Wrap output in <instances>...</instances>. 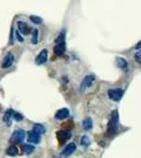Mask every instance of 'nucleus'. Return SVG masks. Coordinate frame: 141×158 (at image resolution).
Returning <instances> with one entry per match:
<instances>
[{
  "instance_id": "obj_1",
  "label": "nucleus",
  "mask_w": 141,
  "mask_h": 158,
  "mask_svg": "<svg viewBox=\"0 0 141 158\" xmlns=\"http://www.w3.org/2000/svg\"><path fill=\"white\" fill-rule=\"evenodd\" d=\"M26 137V132L24 129H16V131L13 132L11 137H10V143L11 145H20V143L24 142Z\"/></svg>"
},
{
  "instance_id": "obj_2",
  "label": "nucleus",
  "mask_w": 141,
  "mask_h": 158,
  "mask_svg": "<svg viewBox=\"0 0 141 158\" xmlns=\"http://www.w3.org/2000/svg\"><path fill=\"white\" fill-rule=\"evenodd\" d=\"M118 127H119V116L118 112L114 111V113L111 115V119H110L109 123V135H114V133L118 131Z\"/></svg>"
},
{
  "instance_id": "obj_3",
  "label": "nucleus",
  "mask_w": 141,
  "mask_h": 158,
  "mask_svg": "<svg viewBox=\"0 0 141 158\" xmlns=\"http://www.w3.org/2000/svg\"><path fill=\"white\" fill-rule=\"evenodd\" d=\"M108 95H109V97L112 100V101H120V100L122 98V96H124V90L122 88H110V90L108 91Z\"/></svg>"
},
{
  "instance_id": "obj_4",
  "label": "nucleus",
  "mask_w": 141,
  "mask_h": 158,
  "mask_svg": "<svg viewBox=\"0 0 141 158\" xmlns=\"http://www.w3.org/2000/svg\"><path fill=\"white\" fill-rule=\"evenodd\" d=\"M94 81H95V76H94V75H88V76H85L84 78H82V82H81V85H80V90L81 91H85L86 88H89L92 84H94Z\"/></svg>"
},
{
  "instance_id": "obj_5",
  "label": "nucleus",
  "mask_w": 141,
  "mask_h": 158,
  "mask_svg": "<svg viewBox=\"0 0 141 158\" xmlns=\"http://www.w3.org/2000/svg\"><path fill=\"white\" fill-rule=\"evenodd\" d=\"M26 136H27V141H29L31 145H37V143H40V141H41V138H40V135L39 133H36V132H34L33 129L31 131H29L26 133Z\"/></svg>"
},
{
  "instance_id": "obj_6",
  "label": "nucleus",
  "mask_w": 141,
  "mask_h": 158,
  "mask_svg": "<svg viewBox=\"0 0 141 158\" xmlns=\"http://www.w3.org/2000/svg\"><path fill=\"white\" fill-rule=\"evenodd\" d=\"M56 136H57V139H59L60 143H65L71 137V132L69 131V129H61V131L56 133Z\"/></svg>"
},
{
  "instance_id": "obj_7",
  "label": "nucleus",
  "mask_w": 141,
  "mask_h": 158,
  "mask_svg": "<svg viewBox=\"0 0 141 158\" xmlns=\"http://www.w3.org/2000/svg\"><path fill=\"white\" fill-rule=\"evenodd\" d=\"M18 31H19L20 34H23V35H29V34L31 33L33 30H31V27L27 25L26 23H24V21H18Z\"/></svg>"
},
{
  "instance_id": "obj_8",
  "label": "nucleus",
  "mask_w": 141,
  "mask_h": 158,
  "mask_svg": "<svg viewBox=\"0 0 141 158\" xmlns=\"http://www.w3.org/2000/svg\"><path fill=\"white\" fill-rule=\"evenodd\" d=\"M75 151H76V145H75V143H69V145L63 149L61 156H63V157H69V156H71Z\"/></svg>"
},
{
  "instance_id": "obj_9",
  "label": "nucleus",
  "mask_w": 141,
  "mask_h": 158,
  "mask_svg": "<svg viewBox=\"0 0 141 158\" xmlns=\"http://www.w3.org/2000/svg\"><path fill=\"white\" fill-rule=\"evenodd\" d=\"M13 62H14V55H13L11 52H8V54L5 55L4 60H3L1 67H3V68H8V67L11 66Z\"/></svg>"
},
{
  "instance_id": "obj_10",
  "label": "nucleus",
  "mask_w": 141,
  "mask_h": 158,
  "mask_svg": "<svg viewBox=\"0 0 141 158\" xmlns=\"http://www.w3.org/2000/svg\"><path fill=\"white\" fill-rule=\"evenodd\" d=\"M46 60H47V50H41L40 54L37 55L36 59H35V64L36 65H43V64L46 62Z\"/></svg>"
},
{
  "instance_id": "obj_11",
  "label": "nucleus",
  "mask_w": 141,
  "mask_h": 158,
  "mask_svg": "<svg viewBox=\"0 0 141 158\" xmlns=\"http://www.w3.org/2000/svg\"><path fill=\"white\" fill-rule=\"evenodd\" d=\"M69 115H70V112H69L67 108H60L59 111L55 113V118L59 119V121H63V119L69 117Z\"/></svg>"
},
{
  "instance_id": "obj_12",
  "label": "nucleus",
  "mask_w": 141,
  "mask_h": 158,
  "mask_svg": "<svg viewBox=\"0 0 141 158\" xmlns=\"http://www.w3.org/2000/svg\"><path fill=\"white\" fill-rule=\"evenodd\" d=\"M54 52H55V55H57V56H61V55L65 52V42L56 44L54 47Z\"/></svg>"
},
{
  "instance_id": "obj_13",
  "label": "nucleus",
  "mask_w": 141,
  "mask_h": 158,
  "mask_svg": "<svg viewBox=\"0 0 141 158\" xmlns=\"http://www.w3.org/2000/svg\"><path fill=\"white\" fill-rule=\"evenodd\" d=\"M116 66L119 68H122V70H128L129 64L124 57H116Z\"/></svg>"
},
{
  "instance_id": "obj_14",
  "label": "nucleus",
  "mask_w": 141,
  "mask_h": 158,
  "mask_svg": "<svg viewBox=\"0 0 141 158\" xmlns=\"http://www.w3.org/2000/svg\"><path fill=\"white\" fill-rule=\"evenodd\" d=\"M92 126H94V123H92V119L90 117H86L82 121V128H84L85 131H90L92 128Z\"/></svg>"
},
{
  "instance_id": "obj_15",
  "label": "nucleus",
  "mask_w": 141,
  "mask_h": 158,
  "mask_svg": "<svg viewBox=\"0 0 141 158\" xmlns=\"http://www.w3.org/2000/svg\"><path fill=\"white\" fill-rule=\"evenodd\" d=\"M33 131L36 132V133H39V135L41 136V135H44V133L46 132V128L43 125H40V123H35V125L33 126Z\"/></svg>"
},
{
  "instance_id": "obj_16",
  "label": "nucleus",
  "mask_w": 141,
  "mask_h": 158,
  "mask_svg": "<svg viewBox=\"0 0 141 158\" xmlns=\"http://www.w3.org/2000/svg\"><path fill=\"white\" fill-rule=\"evenodd\" d=\"M13 110H8V111L5 112V115H4V122L6 123L8 126H10V123H11V118H13Z\"/></svg>"
},
{
  "instance_id": "obj_17",
  "label": "nucleus",
  "mask_w": 141,
  "mask_h": 158,
  "mask_svg": "<svg viewBox=\"0 0 141 158\" xmlns=\"http://www.w3.org/2000/svg\"><path fill=\"white\" fill-rule=\"evenodd\" d=\"M18 153H19V151H18V147H16L15 145H11L9 147L8 149H6V154L8 156H18Z\"/></svg>"
},
{
  "instance_id": "obj_18",
  "label": "nucleus",
  "mask_w": 141,
  "mask_h": 158,
  "mask_svg": "<svg viewBox=\"0 0 141 158\" xmlns=\"http://www.w3.org/2000/svg\"><path fill=\"white\" fill-rule=\"evenodd\" d=\"M34 151H35V148H34L33 145H24L23 146V152L25 154H31Z\"/></svg>"
},
{
  "instance_id": "obj_19",
  "label": "nucleus",
  "mask_w": 141,
  "mask_h": 158,
  "mask_svg": "<svg viewBox=\"0 0 141 158\" xmlns=\"http://www.w3.org/2000/svg\"><path fill=\"white\" fill-rule=\"evenodd\" d=\"M31 33H33L31 44H33V45H35V44H37V41H39V30H37V29H34Z\"/></svg>"
},
{
  "instance_id": "obj_20",
  "label": "nucleus",
  "mask_w": 141,
  "mask_h": 158,
  "mask_svg": "<svg viewBox=\"0 0 141 158\" xmlns=\"http://www.w3.org/2000/svg\"><path fill=\"white\" fill-rule=\"evenodd\" d=\"M80 143H81V146H82V147H89V146H90V143H91V139L89 138L88 136H82V137H81Z\"/></svg>"
},
{
  "instance_id": "obj_21",
  "label": "nucleus",
  "mask_w": 141,
  "mask_h": 158,
  "mask_svg": "<svg viewBox=\"0 0 141 158\" xmlns=\"http://www.w3.org/2000/svg\"><path fill=\"white\" fill-rule=\"evenodd\" d=\"M13 119L16 122H20L24 119V116L21 115V113H18V112H13Z\"/></svg>"
},
{
  "instance_id": "obj_22",
  "label": "nucleus",
  "mask_w": 141,
  "mask_h": 158,
  "mask_svg": "<svg viewBox=\"0 0 141 158\" xmlns=\"http://www.w3.org/2000/svg\"><path fill=\"white\" fill-rule=\"evenodd\" d=\"M30 20H31L34 24H36V25H39V24L43 23V19L39 18V16H35V15H31V16H30Z\"/></svg>"
},
{
  "instance_id": "obj_23",
  "label": "nucleus",
  "mask_w": 141,
  "mask_h": 158,
  "mask_svg": "<svg viewBox=\"0 0 141 158\" xmlns=\"http://www.w3.org/2000/svg\"><path fill=\"white\" fill-rule=\"evenodd\" d=\"M59 42H65V30H64V31H61V33H60V35L57 36V39H56V44H59Z\"/></svg>"
},
{
  "instance_id": "obj_24",
  "label": "nucleus",
  "mask_w": 141,
  "mask_h": 158,
  "mask_svg": "<svg viewBox=\"0 0 141 158\" xmlns=\"http://www.w3.org/2000/svg\"><path fill=\"white\" fill-rule=\"evenodd\" d=\"M134 59H135V61H136L137 64H141V50H139V51H137V52L135 54Z\"/></svg>"
},
{
  "instance_id": "obj_25",
  "label": "nucleus",
  "mask_w": 141,
  "mask_h": 158,
  "mask_svg": "<svg viewBox=\"0 0 141 158\" xmlns=\"http://www.w3.org/2000/svg\"><path fill=\"white\" fill-rule=\"evenodd\" d=\"M15 37H16V39H18V41H19V42H23V41H24L23 36H21V34H20V33L18 31V30H16V31H15Z\"/></svg>"
},
{
  "instance_id": "obj_26",
  "label": "nucleus",
  "mask_w": 141,
  "mask_h": 158,
  "mask_svg": "<svg viewBox=\"0 0 141 158\" xmlns=\"http://www.w3.org/2000/svg\"><path fill=\"white\" fill-rule=\"evenodd\" d=\"M140 47H141V41L136 45V49H137V50H140Z\"/></svg>"
}]
</instances>
